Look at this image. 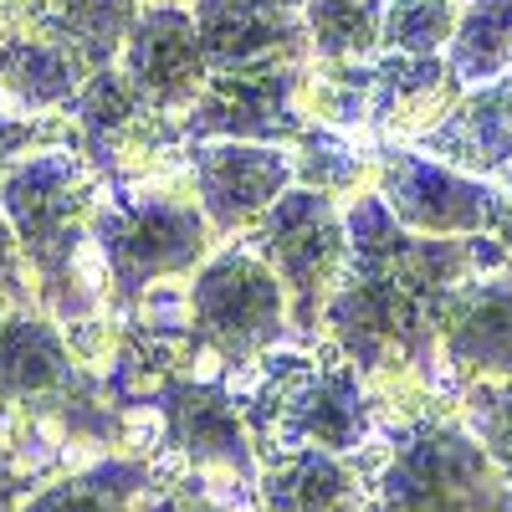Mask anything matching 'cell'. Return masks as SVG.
<instances>
[{
    "mask_svg": "<svg viewBox=\"0 0 512 512\" xmlns=\"http://www.w3.org/2000/svg\"><path fill=\"white\" fill-rule=\"evenodd\" d=\"M379 410L390 420H379L364 446V512H512V482L466 431L461 410H446L436 395Z\"/></svg>",
    "mask_w": 512,
    "mask_h": 512,
    "instance_id": "obj_1",
    "label": "cell"
},
{
    "mask_svg": "<svg viewBox=\"0 0 512 512\" xmlns=\"http://www.w3.org/2000/svg\"><path fill=\"white\" fill-rule=\"evenodd\" d=\"M98 200H103V175L72 144L36 149L0 180V210L16 226L41 308L57 323H88L98 308V287L88 277V256H98L93 246Z\"/></svg>",
    "mask_w": 512,
    "mask_h": 512,
    "instance_id": "obj_2",
    "label": "cell"
},
{
    "mask_svg": "<svg viewBox=\"0 0 512 512\" xmlns=\"http://www.w3.org/2000/svg\"><path fill=\"white\" fill-rule=\"evenodd\" d=\"M333 344L379 395V405H400L415 395H441V338H436V297L405 287L384 272H344L323 313V338Z\"/></svg>",
    "mask_w": 512,
    "mask_h": 512,
    "instance_id": "obj_3",
    "label": "cell"
},
{
    "mask_svg": "<svg viewBox=\"0 0 512 512\" xmlns=\"http://www.w3.org/2000/svg\"><path fill=\"white\" fill-rule=\"evenodd\" d=\"M262 364V384L241 405L256 456L297 446L354 456L374 441L379 395L333 344H318V354H267Z\"/></svg>",
    "mask_w": 512,
    "mask_h": 512,
    "instance_id": "obj_4",
    "label": "cell"
},
{
    "mask_svg": "<svg viewBox=\"0 0 512 512\" xmlns=\"http://www.w3.org/2000/svg\"><path fill=\"white\" fill-rule=\"evenodd\" d=\"M216 241L221 236L205 221L195 190L154 175L123 185L103 180V200L93 210V246L113 303L128 308L169 277H195L210 262Z\"/></svg>",
    "mask_w": 512,
    "mask_h": 512,
    "instance_id": "obj_5",
    "label": "cell"
},
{
    "mask_svg": "<svg viewBox=\"0 0 512 512\" xmlns=\"http://www.w3.org/2000/svg\"><path fill=\"white\" fill-rule=\"evenodd\" d=\"M185 333L195 354H210L231 369L262 364L292 338V308L277 272L246 241L210 251L185 292Z\"/></svg>",
    "mask_w": 512,
    "mask_h": 512,
    "instance_id": "obj_6",
    "label": "cell"
},
{
    "mask_svg": "<svg viewBox=\"0 0 512 512\" xmlns=\"http://www.w3.org/2000/svg\"><path fill=\"white\" fill-rule=\"evenodd\" d=\"M262 262L277 272L287 308H292V338L318 344L323 313L349 272V221L333 195H318L308 185H292L262 221L241 236Z\"/></svg>",
    "mask_w": 512,
    "mask_h": 512,
    "instance_id": "obj_7",
    "label": "cell"
},
{
    "mask_svg": "<svg viewBox=\"0 0 512 512\" xmlns=\"http://www.w3.org/2000/svg\"><path fill=\"white\" fill-rule=\"evenodd\" d=\"M374 190L420 236H497L512 246V195L497 180L466 175L415 144L374 149Z\"/></svg>",
    "mask_w": 512,
    "mask_h": 512,
    "instance_id": "obj_8",
    "label": "cell"
},
{
    "mask_svg": "<svg viewBox=\"0 0 512 512\" xmlns=\"http://www.w3.org/2000/svg\"><path fill=\"white\" fill-rule=\"evenodd\" d=\"M67 123H72V149L108 185L144 180L164 159H180V149H185L180 123L169 113H159L154 103H144L118 62L98 67L82 82V93L67 108Z\"/></svg>",
    "mask_w": 512,
    "mask_h": 512,
    "instance_id": "obj_9",
    "label": "cell"
},
{
    "mask_svg": "<svg viewBox=\"0 0 512 512\" xmlns=\"http://www.w3.org/2000/svg\"><path fill=\"white\" fill-rule=\"evenodd\" d=\"M154 410L164 420V456L180 461V472L256 492L262 456H256V441L246 431L241 400L226 384L164 374L154 384Z\"/></svg>",
    "mask_w": 512,
    "mask_h": 512,
    "instance_id": "obj_10",
    "label": "cell"
},
{
    "mask_svg": "<svg viewBox=\"0 0 512 512\" xmlns=\"http://www.w3.org/2000/svg\"><path fill=\"white\" fill-rule=\"evenodd\" d=\"M0 405L47 420H88L93 379L47 308H0Z\"/></svg>",
    "mask_w": 512,
    "mask_h": 512,
    "instance_id": "obj_11",
    "label": "cell"
},
{
    "mask_svg": "<svg viewBox=\"0 0 512 512\" xmlns=\"http://www.w3.org/2000/svg\"><path fill=\"white\" fill-rule=\"evenodd\" d=\"M303 67H256V72H221L210 77L190 113L180 118V139H236V144H292L308 118L303 103Z\"/></svg>",
    "mask_w": 512,
    "mask_h": 512,
    "instance_id": "obj_12",
    "label": "cell"
},
{
    "mask_svg": "<svg viewBox=\"0 0 512 512\" xmlns=\"http://www.w3.org/2000/svg\"><path fill=\"white\" fill-rule=\"evenodd\" d=\"M185 180L205 210L216 236H246L267 210L297 185L287 144H236V139H205L185 144Z\"/></svg>",
    "mask_w": 512,
    "mask_h": 512,
    "instance_id": "obj_13",
    "label": "cell"
},
{
    "mask_svg": "<svg viewBox=\"0 0 512 512\" xmlns=\"http://www.w3.org/2000/svg\"><path fill=\"white\" fill-rule=\"evenodd\" d=\"M436 338L446 390L512 379V262L446 287L436 297Z\"/></svg>",
    "mask_w": 512,
    "mask_h": 512,
    "instance_id": "obj_14",
    "label": "cell"
},
{
    "mask_svg": "<svg viewBox=\"0 0 512 512\" xmlns=\"http://www.w3.org/2000/svg\"><path fill=\"white\" fill-rule=\"evenodd\" d=\"M123 77L139 88L144 103H154L169 118H185L190 103L200 98V88L210 82L205 52H200V31H195V11L190 6H159L144 0V11L134 21L118 57Z\"/></svg>",
    "mask_w": 512,
    "mask_h": 512,
    "instance_id": "obj_15",
    "label": "cell"
},
{
    "mask_svg": "<svg viewBox=\"0 0 512 512\" xmlns=\"http://www.w3.org/2000/svg\"><path fill=\"white\" fill-rule=\"evenodd\" d=\"M190 11H195L210 77L313 62L303 11H277V6H256V0H195Z\"/></svg>",
    "mask_w": 512,
    "mask_h": 512,
    "instance_id": "obj_16",
    "label": "cell"
},
{
    "mask_svg": "<svg viewBox=\"0 0 512 512\" xmlns=\"http://www.w3.org/2000/svg\"><path fill=\"white\" fill-rule=\"evenodd\" d=\"M466 82L451 72L446 57H410L379 52L374 57V108L369 134L379 144H415L461 103Z\"/></svg>",
    "mask_w": 512,
    "mask_h": 512,
    "instance_id": "obj_17",
    "label": "cell"
},
{
    "mask_svg": "<svg viewBox=\"0 0 512 512\" xmlns=\"http://www.w3.org/2000/svg\"><path fill=\"white\" fill-rule=\"evenodd\" d=\"M93 67L82 62L67 41H57L47 26H16L0 41V108L21 118H62Z\"/></svg>",
    "mask_w": 512,
    "mask_h": 512,
    "instance_id": "obj_18",
    "label": "cell"
},
{
    "mask_svg": "<svg viewBox=\"0 0 512 512\" xmlns=\"http://www.w3.org/2000/svg\"><path fill=\"white\" fill-rule=\"evenodd\" d=\"M369 497V466L364 451H272L262 456L256 477V507L262 512H364Z\"/></svg>",
    "mask_w": 512,
    "mask_h": 512,
    "instance_id": "obj_19",
    "label": "cell"
},
{
    "mask_svg": "<svg viewBox=\"0 0 512 512\" xmlns=\"http://www.w3.org/2000/svg\"><path fill=\"white\" fill-rule=\"evenodd\" d=\"M415 149H425L431 159L466 169V175L497 180L512 169V77L482 82V88H466L461 103L431 128L420 134Z\"/></svg>",
    "mask_w": 512,
    "mask_h": 512,
    "instance_id": "obj_20",
    "label": "cell"
},
{
    "mask_svg": "<svg viewBox=\"0 0 512 512\" xmlns=\"http://www.w3.org/2000/svg\"><path fill=\"white\" fill-rule=\"evenodd\" d=\"M139 11H144V0H36L31 21L47 26L57 41H67L98 72L123 57V41L134 31Z\"/></svg>",
    "mask_w": 512,
    "mask_h": 512,
    "instance_id": "obj_21",
    "label": "cell"
},
{
    "mask_svg": "<svg viewBox=\"0 0 512 512\" xmlns=\"http://www.w3.org/2000/svg\"><path fill=\"white\" fill-rule=\"evenodd\" d=\"M287 154H292V180L318 190V195L354 200L359 190L374 185V149L349 144V134H338V128L308 123L303 134L287 144Z\"/></svg>",
    "mask_w": 512,
    "mask_h": 512,
    "instance_id": "obj_22",
    "label": "cell"
},
{
    "mask_svg": "<svg viewBox=\"0 0 512 512\" xmlns=\"http://www.w3.org/2000/svg\"><path fill=\"white\" fill-rule=\"evenodd\" d=\"M446 62L466 88L512 77V0H466Z\"/></svg>",
    "mask_w": 512,
    "mask_h": 512,
    "instance_id": "obj_23",
    "label": "cell"
},
{
    "mask_svg": "<svg viewBox=\"0 0 512 512\" xmlns=\"http://www.w3.org/2000/svg\"><path fill=\"white\" fill-rule=\"evenodd\" d=\"M149 466L144 461H103L88 472H72L52 482L47 492L26 497L21 512H134L149 492Z\"/></svg>",
    "mask_w": 512,
    "mask_h": 512,
    "instance_id": "obj_24",
    "label": "cell"
},
{
    "mask_svg": "<svg viewBox=\"0 0 512 512\" xmlns=\"http://www.w3.org/2000/svg\"><path fill=\"white\" fill-rule=\"evenodd\" d=\"M384 11H390V0H308L303 21H308L313 57H323V62L379 57Z\"/></svg>",
    "mask_w": 512,
    "mask_h": 512,
    "instance_id": "obj_25",
    "label": "cell"
},
{
    "mask_svg": "<svg viewBox=\"0 0 512 512\" xmlns=\"http://www.w3.org/2000/svg\"><path fill=\"white\" fill-rule=\"evenodd\" d=\"M303 103L308 118L338 134H359L369 128V108H374V57L369 62H323L313 57L303 72Z\"/></svg>",
    "mask_w": 512,
    "mask_h": 512,
    "instance_id": "obj_26",
    "label": "cell"
},
{
    "mask_svg": "<svg viewBox=\"0 0 512 512\" xmlns=\"http://www.w3.org/2000/svg\"><path fill=\"white\" fill-rule=\"evenodd\" d=\"M466 0H390L384 11L379 52H410V57H446Z\"/></svg>",
    "mask_w": 512,
    "mask_h": 512,
    "instance_id": "obj_27",
    "label": "cell"
},
{
    "mask_svg": "<svg viewBox=\"0 0 512 512\" xmlns=\"http://www.w3.org/2000/svg\"><path fill=\"white\" fill-rule=\"evenodd\" d=\"M456 410L466 431L482 441V451L497 461V472L512 482V379H477L456 390Z\"/></svg>",
    "mask_w": 512,
    "mask_h": 512,
    "instance_id": "obj_28",
    "label": "cell"
},
{
    "mask_svg": "<svg viewBox=\"0 0 512 512\" xmlns=\"http://www.w3.org/2000/svg\"><path fill=\"white\" fill-rule=\"evenodd\" d=\"M47 144H72L67 113H62V118H21V113L0 108V180H6L26 154L47 149Z\"/></svg>",
    "mask_w": 512,
    "mask_h": 512,
    "instance_id": "obj_29",
    "label": "cell"
},
{
    "mask_svg": "<svg viewBox=\"0 0 512 512\" xmlns=\"http://www.w3.org/2000/svg\"><path fill=\"white\" fill-rule=\"evenodd\" d=\"M36 277H31V262L16 241V226L6 221L0 210V308H36Z\"/></svg>",
    "mask_w": 512,
    "mask_h": 512,
    "instance_id": "obj_30",
    "label": "cell"
},
{
    "mask_svg": "<svg viewBox=\"0 0 512 512\" xmlns=\"http://www.w3.org/2000/svg\"><path fill=\"white\" fill-rule=\"evenodd\" d=\"M21 507H26V477L0 451V512H21Z\"/></svg>",
    "mask_w": 512,
    "mask_h": 512,
    "instance_id": "obj_31",
    "label": "cell"
},
{
    "mask_svg": "<svg viewBox=\"0 0 512 512\" xmlns=\"http://www.w3.org/2000/svg\"><path fill=\"white\" fill-rule=\"evenodd\" d=\"M31 6H36V0H0V41H6L16 26H26Z\"/></svg>",
    "mask_w": 512,
    "mask_h": 512,
    "instance_id": "obj_32",
    "label": "cell"
},
{
    "mask_svg": "<svg viewBox=\"0 0 512 512\" xmlns=\"http://www.w3.org/2000/svg\"><path fill=\"white\" fill-rule=\"evenodd\" d=\"M169 512H231V507L216 502V497H205V492H195V497H185L180 507H169Z\"/></svg>",
    "mask_w": 512,
    "mask_h": 512,
    "instance_id": "obj_33",
    "label": "cell"
},
{
    "mask_svg": "<svg viewBox=\"0 0 512 512\" xmlns=\"http://www.w3.org/2000/svg\"><path fill=\"white\" fill-rule=\"evenodd\" d=\"M256 6H277V11H303L308 0H256Z\"/></svg>",
    "mask_w": 512,
    "mask_h": 512,
    "instance_id": "obj_34",
    "label": "cell"
},
{
    "mask_svg": "<svg viewBox=\"0 0 512 512\" xmlns=\"http://www.w3.org/2000/svg\"><path fill=\"white\" fill-rule=\"evenodd\" d=\"M502 190H507V195H512V169H507V175H502Z\"/></svg>",
    "mask_w": 512,
    "mask_h": 512,
    "instance_id": "obj_35",
    "label": "cell"
},
{
    "mask_svg": "<svg viewBox=\"0 0 512 512\" xmlns=\"http://www.w3.org/2000/svg\"><path fill=\"white\" fill-rule=\"evenodd\" d=\"M159 6H185V0H159ZM190 6H195V0H190Z\"/></svg>",
    "mask_w": 512,
    "mask_h": 512,
    "instance_id": "obj_36",
    "label": "cell"
}]
</instances>
